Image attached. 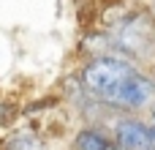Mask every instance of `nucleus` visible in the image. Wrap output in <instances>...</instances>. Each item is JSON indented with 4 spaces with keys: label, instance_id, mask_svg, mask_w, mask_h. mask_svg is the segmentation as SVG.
Masks as SVG:
<instances>
[{
    "label": "nucleus",
    "instance_id": "1",
    "mask_svg": "<svg viewBox=\"0 0 155 150\" xmlns=\"http://www.w3.org/2000/svg\"><path fill=\"white\" fill-rule=\"evenodd\" d=\"M101 101L109 104V107H117V109H123L128 115L147 112L155 104V82H153V77H147V74H142L136 68L117 87H112L106 96H101Z\"/></svg>",
    "mask_w": 155,
    "mask_h": 150
},
{
    "label": "nucleus",
    "instance_id": "2",
    "mask_svg": "<svg viewBox=\"0 0 155 150\" xmlns=\"http://www.w3.org/2000/svg\"><path fill=\"white\" fill-rule=\"evenodd\" d=\"M136 71V66L125 57H117V55H104V57H95L84 66L82 71V85L90 96H106L112 87H117L125 77H131Z\"/></svg>",
    "mask_w": 155,
    "mask_h": 150
},
{
    "label": "nucleus",
    "instance_id": "3",
    "mask_svg": "<svg viewBox=\"0 0 155 150\" xmlns=\"http://www.w3.org/2000/svg\"><path fill=\"white\" fill-rule=\"evenodd\" d=\"M112 142L114 150H155L153 126L142 120L139 115H123L112 126Z\"/></svg>",
    "mask_w": 155,
    "mask_h": 150
},
{
    "label": "nucleus",
    "instance_id": "4",
    "mask_svg": "<svg viewBox=\"0 0 155 150\" xmlns=\"http://www.w3.org/2000/svg\"><path fill=\"white\" fill-rule=\"evenodd\" d=\"M74 150H114V142L112 137L98 128V126H84L76 139H74Z\"/></svg>",
    "mask_w": 155,
    "mask_h": 150
},
{
    "label": "nucleus",
    "instance_id": "5",
    "mask_svg": "<svg viewBox=\"0 0 155 150\" xmlns=\"http://www.w3.org/2000/svg\"><path fill=\"white\" fill-rule=\"evenodd\" d=\"M150 112H153V126H155V104H153V109H150Z\"/></svg>",
    "mask_w": 155,
    "mask_h": 150
},
{
    "label": "nucleus",
    "instance_id": "6",
    "mask_svg": "<svg viewBox=\"0 0 155 150\" xmlns=\"http://www.w3.org/2000/svg\"><path fill=\"white\" fill-rule=\"evenodd\" d=\"M153 82H155V74H153Z\"/></svg>",
    "mask_w": 155,
    "mask_h": 150
}]
</instances>
